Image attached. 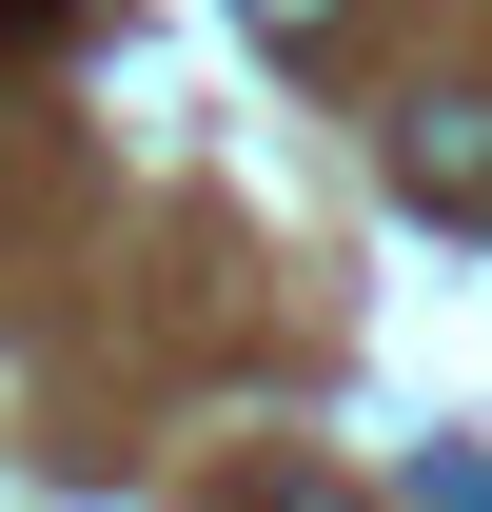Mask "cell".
<instances>
[{
  "instance_id": "6da1fadb",
  "label": "cell",
  "mask_w": 492,
  "mask_h": 512,
  "mask_svg": "<svg viewBox=\"0 0 492 512\" xmlns=\"http://www.w3.org/2000/svg\"><path fill=\"white\" fill-rule=\"evenodd\" d=\"M394 178H414L433 217H492V99H414V119H394Z\"/></svg>"
},
{
  "instance_id": "7a4b0ae2",
  "label": "cell",
  "mask_w": 492,
  "mask_h": 512,
  "mask_svg": "<svg viewBox=\"0 0 492 512\" xmlns=\"http://www.w3.org/2000/svg\"><path fill=\"white\" fill-rule=\"evenodd\" d=\"M256 20H276V40H315V20H335V0H256Z\"/></svg>"
},
{
  "instance_id": "3957f363",
  "label": "cell",
  "mask_w": 492,
  "mask_h": 512,
  "mask_svg": "<svg viewBox=\"0 0 492 512\" xmlns=\"http://www.w3.org/2000/svg\"><path fill=\"white\" fill-rule=\"evenodd\" d=\"M256 512H355V493H256Z\"/></svg>"
}]
</instances>
